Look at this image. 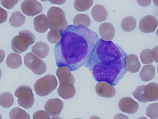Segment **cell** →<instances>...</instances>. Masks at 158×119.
I'll list each match as a JSON object with an SVG mask.
<instances>
[{
	"label": "cell",
	"mask_w": 158,
	"mask_h": 119,
	"mask_svg": "<svg viewBox=\"0 0 158 119\" xmlns=\"http://www.w3.org/2000/svg\"><path fill=\"white\" fill-rule=\"evenodd\" d=\"M58 84L56 77L48 74L38 79L34 85V89L36 94L41 96L48 95L57 87Z\"/></svg>",
	"instance_id": "obj_6"
},
{
	"label": "cell",
	"mask_w": 158,
	"mask_h": 119,
	"mask_svg": "<svg viewBox=\"0 0 158 119\" xmlns=\"http://www.w3.org/2000/svg\"><path fill=\"white\" fill-rule=\"evenodd\" d=\"M147 115L151 119L158 118V104L154 103L149 105L146 110Z\"/></svg>",
	"instance_id": "obj_30"
},
{
	"label": "cell",
	"mask_w": 158,
	"mask_h": 119,
	"mask_svg": "<svg viewBox=\"0 0 158 119\" xmlns=\"http://www.w3.org/2000/svg\"><path fill=\"white\" fill-rule=\"evenodd\" d=\"M33 24L35 29L39 33H44L49 28L48 18L43 14L38 15L34 18Z\"/></svg>",
	"instance_id": "obj_16"
},
{
	"label": "cell",
	"mask_w": 158,
	"mask_h": 119,
	"mask_svg": "<svg viewBox=\"0 0 158 119\" xmlns=\"http://www.w3.org/2000/svg\"><path fill=\"white\" fill-rule=\"evenodd\" d=\"M89 119H101L100 117L96 116H93L91 117Z\"/></svg>",
	"instance_id": "obj_41"
},
{
	"label": "cell",
	"mask_w": 158,
	"mask_h": 119,
	"mask_svg": "<svg viewBox=\"0 0 158 119\" xmlns=\"http://www.w3.org/2000/svg\"><path fill=\"white\" fill-rule=\"evenodd\" d=\"M7 17V11L0 7V24L5 22Z\"/></svg>",
	"instance_id": "obj_34"
},
{
	"label": "cell",
	"mask_w": 158,
	"mask_h": 119,
	"mask_svg": "<svg viewBox=\"0 0 158 119\" xmlns=\"http://www.w3.org/2000/svg\"><path fill=\"white\" fill-rule=\"evenodd\" d=\"M118 107L122 112L129 114H132L137 111L139 106L137 102L131 97H125L119 101Z\"/></svg>",
	"instance_id": "obj_12"
},
{
	"label": "cell",
	"mask_w": 158,
	"mask_h": 119,
	"mask_svg": "<svg viewBox=\"0 0 158 119\" xmlns=\"http://www.w3.org/2000/svg\"><path fill=\"white\" fill-rule=\"evenodd\" d=\"M49 28L51 30L64 32L67 26L68 22L65 19L64 11L59 7H50L47 12Z\"/></svg>",
	"instance_id": "obj_3"
},
{
	"label": "cell",
	"mask_w": 158,
	"mask_h": 119,
	"mask_svg": "<svg viewBox=\"0 0 158 119\" xmlns=\"http://www.w3.org/2000/svg\"><path fill=\"white\" fill-rule=\"evenodd\" d=\"M73 22L74 25L77 27L82 25L86 28L89 27L91 21L89 16L85 14H78L74 17Z\"/></svg>",
	"instance_id": "obj_25"
},
{
	"label": "cell",
	"mask_w": 158,
	"mask_h": 119,
	"mask_svg": "<svg viewBox=\"0 0 158 119\" xmlns=\"http://www.w3.org/2000/svg\"><path fill=\"white\" fill-rule=\"evenodd\" d=\"M61 35V39L54 49L56 64L59 68L67 66L74 71L86 63L98 39V35L82 25H69Z\"/></svg>",
	"instance_id": "obj_1"
},
{
	"label": "cell",
	"mask_w": 158,
	"mask_h": 119,
	"mask_svg": "<svg viewBox=\"0 0 158 119\" xmlns=\"http://www.w3.org/2000/svg\"><path fill=\"white\" fill-rule=\"evenodd\" d=\"M0 119H2V116L0 113Z\"/></svg>",
	"instance_id": "obj_44"
},
{
	"label": "cell",
	"mask_w": 158,
	"mask_h": 119,
	"mask_svg": "<svg viewBox=\"0 0 158 119\" xmlns=\"http://www.w3.org/2000/svg\"><path fill=\"white\" fill-rule=\"evenodd\" d=\"M25 65L35 74L40 75L46 71L45 63L31 52L27 54L24 57Z\"/></svg>",
	"instance_id": "obj_8"
},
{
	"label": "cell",
	"mask_w": 158,
	"mask_h": 119,
	"mask_svg": "<svg viewBox=\"0 0 158 119\" xmlns=\"http://www.w3.org/2000/svg\"><path fill=\"white\" fill-rule=\"evenodd\" d=\"M138 3L142 6H148L151 3V0H137Z\"/></svg>",
	"instance_id": "obj_36"
},
{
	"label": "cell",
	"mask_w": 158,
	"mask_h": 119,
	"mask_svg": "<svg viewBox=\"0 0 158 119\" xmlns=\"http://www.w3.org/2000/svg\"><path fill=\"white\" fill-rule=\"evenodd\" d=\"M95 91L99 96L107 98L113 97L116 93L114 87L105 81L99 82L96 85Z\"/></svg>",
	"instance_id": "obj_13"
},
{
	"label": "cell",
	"mask_w": 158,
	"mask_h": 119,
	"mask_svg": "<svg viewBox=\"0 0 158 119\" xmlns=\"http://www.w3.org/2000/svg\"><path fill=\"white\" fill-rule=\"evenodd\" d=\"M140 57L142 63L144 64L152 63L153 61L152 50L150 49H145L140 53Z\"/></svg>",
	"instance_id": "obj_29"
},
{
	"label": "cell",
	"mask_w": 158,
	"mask_h": 119,
	"mask_svg": "<svg viewBox=\"0 0 158 119\" xmlns=\"http://www.w3.org/2000/svg\"><path fill=\"white\" fill-rule=\"evenodd\" d=\"M153 60L156 63H158V46L155 47L152 50Z\"/></svg>",
	"instance_id": "obj_35"
},
{
	"label": "cell",
	"mask_w": 158,
	"mask_h": 119,
	"mask_svg": "<svg viewBox=\"0 0 158 119\" xmlns=\"http://www.w3.org/2000/svg\"><path fill=\"white\" fill-rule=\"evenodd\" d=\"M33 119H50L48 114L43 110H39L36 111L33 114Z\"/></svg>",
	"instance_id": "obj_32"
},
{
	"label": "cell",
	"mask_w": 158,
	"mask_h": 119,
	"mask_svg": "<svg viewBox=\"0 0 158 119\" xmlns=\"http://www.w3.org/2000/svg\"><path fill=\"white\" fill-rule=\"evenodd\" d=\"M61 33L59 31L51 30L47 35L48 41L53 44L58 43L61 39Z\"/></svg>",
	"instance_id": "obj_31"
},
{
	"label": "cell",
	"mask_w": 158,
	"mask_h": 119,
	"mask_svg": "<svg viewBox=\"0 0 158 119\" xmlns=\"http://www.w3.org/2000/svg\"><path fill=\"white\" fill-rule=\"evenodd\" d=\"M5 55V54L4 51L0 49V64L3 61Z\"/></svg>",
	"instance_id": "obj_38"
},
{
	"label": "cell",
	"mask_w": 158,
	"mask_h": 119,
	"mask_svg": "<svg viewBox=\"0 0 158 119\" xmlns=\"http://www.w3.org/2000/svg\"><path fill=\"white\" fill-rule=\"evenodd\" d=\"M91 14L94 20L98 22L105 20L108 15L106 10L101 4L95 5L91 10Z\"/></svg>",
	"instance_id": "obj_18"
},
{
	"label": "cell",
	"mask_w": 158,
	"mask_h": 119,
	"mask_svg": "<svg viewBox=\"0 0 158 119\" xmlns=\"http://www.w3.org/2000/svg\"><path fill=\"white\" fill-rule=\"evenodd\" d=\"M76 90L74 85L71 84H60L57 89L58 95L64 99L67 100L73 97Z\"/></svg>",
	"instance_id": "obj_17"
},
{
	"label": "cell",
	"mask_w": 158,
	"mask_h": 119,
	"mask_svg": "<svg viewBox=\"0 0 158 119\" xmlns=\"http://www.w3.org/2000/svg\"><path fill=\"white\" fill-rule=\"evenodd\" d=\"M63 106V103L61 100L54 98L48 100L45 104L44 107L49 115L55 116L60 115Z\"/></svg>",
	"instance_id": "obj_11"
},
{
	"label": "cell",
	"mask_w": 158,
	"mask_h": 119,
	"mask_svg": "<svg viewBox=\"0 0 158 119\" xmlns=\"http://www.w3.org/2000/svg\"><path fill=\"white\" fill-rule=\"evenodd\" d=\"M155 74V68L152 64L144 66L139 73L141 80L143 81H148L152 80Z\"/></svg>",
	"instance_id": "obj_21"
},
{
	"label": "cell",
	"mask_w": 158,
	"mask_h": 119,
	"mask_svg": "<svg viewBox=\"0 0 158 119\" xmlns=\"http://www.w3.org/2000/svg\"><path fill=\"white\" fill-rule=\"evenodd\" d=\"M127 54L112 41L98 39L85 66L96 81H105L116 85L127 72L125 60Z\"/></svg>",
	"instance_id": "obj_2"
},
{
	"label": "cell",
	"mask_w": 158,
	"mask_h": 119,
	"mask_svg": "<svg viewBox=\"0 0 158 119\" xmlns=\"http://www.w3.org/2000/svg\"><path fill=\"white\" fill-rule=\"evenodd\" d=\"M15 95L18 98V104L21 107L27 109L33 106L35 100L32 90L29 86H19L16 90Z\"/></svg>",
	"instance_id": "obj_7"
},
{
	"label": "cell",
	"mask_w": 158,
	"mask_h": 119,
	"mask_svg": "<svg viewBox=\"0 0 158 119\" xmlns=\"http://www.w3.org/2000/svg\"><path fill=\"white\" fill-rule=\"evenodd\" d=\"M126 66L127 70L131 73H136L139 70L141 64L137 56L134 54H131L126 58Z\"/></svg>",
	"instance_id": "obj_19"
},
{
	"label": "cell",
	"mask_w": 158,
	"mask_h": 119,
	"mask_svg": "<svg viewBox=\"0 0 158 119\" xmlns=\"http://www.w3.org/2000/svg\"><path fill=\"white\" fill-rule=\"evenodd\" d=\"M21 8L24 14L31 16L40 13L43 10L41 4L36 0H25L22 3Z\"/></svg>",
	"instance_id": "obj_9"
},
{
	"label": "cell",
	"mask_w": 158,
	"mask_h": 119,
	"mask_svg": "<svg viewBox=\"0 0 158 119\" xmlns=\"http://www.w3.org/2000/svg\"><path fill=\"white\" fill-rule=\"evenodd\" d=\"M56 75L58 78L60 85L66 84H74V77L68 67L63 66L59 67L56 70Z\"/></svg>",
	"instance_id": "obj_14"
},
{
	"label": "cell",
	"mask_w": 158,
	"mask_h": 119,
	"mask_svg": "<svg viewBox=\"0 0 158 119\" xmlns=\"http://www.w3.org/2000/svg\"><path fill=\"white\" fill-rule=\"evenodd\" d=\"M49 1L52 2V3L56 4H61L64 3L65 1V0H61V1H55V0H49Z\"/></svg>",
	"instance_id": "obj_39"
},
{
	"label": "cell",
	"mask_w": 158,
	"mask_h": 119,
	"mask_svg": "<svg viewBox=\"0 0 158 119\" xmlns=\"http://www.w3.org/2000/svg\"><path fill=\"white\" fill-rule=\"evenodd\" d=\"M99 34L101 39L105 41H110L114 36L115 30L113 25L108 22L101 24L99 27Z\"/></svg>",
	"instance_id": "obj_15"
},
{
	"label": "cell",
	"mask_w": 158,
	"mask_h": 119,
	"mask_svg": "<svg viewBox=\"0 0 158 119\" xmlns=\"http://www.w3.org/2000/svg\"><path fill=\"white\" fill-rule=\"evenodd\" d=\"M14 99L12 94L5 92L0 95V105L5 108L10 107L13 104Z\"/></svg>",
	"instance_id": "obj_27"
},
{
	"label": "cell",
	"mask_w": 158,
	"mask_h": 119,
	"mask_svg": "<svg viewBox=\"0 0 158 119\" xmlns=\"http://www.w3.org/2000/svg\"><path fill=\"white\" fill-rule=\"evenodd\" d=\"M74 119H82L81 118H74Z\"/></svg>",
	"instance_id": "obj_45"
},
{
	"label": "cell",
	"mask_w": 158,
	"mask_h": 119,
	"mask_svg": "<svg viewBox=\"0 0 158 119\" xmlns=\"http://www.w3.org/2000/svg\"><path fill=\"white\" fill-rule=\"evenodd\" d=\"M19 0H1V4L7 9L12 8L18 2Z\"/></svg>",
	"instance_id": "obj_33"
},
{
	"label": "cell",
	"mask_w": 158,
	"mask_h": 119,
	"mask_svg": "<svg viewBox=\"0 0 158 119\" xmlns=\"http://www.w3.org/2000/svg\"><path fill=\"white\" fill-rule=\"evenodd\" d=\"M35 41L33 34L27 30H23L19 32V35L14 37L11 43L12 50L15 52L21 53L25 51L29 45Z\"/></svg>",
	"instance_id": "obj_5"
},
{
	"label": "cell",
	"mask_w": 158,
	"mask_h": 119,
	"mask_svg": "<svg viewBox=\"0 0 158 119\" xmlns=\"http://www.w3.org/2000/svg\"><path fill=\"white\" fill-rule=\"evenodd\" d=\"M11 119H30L29 114L22 109L16 107L12 109L9 113Z\"/></svg>",
	"instance_id": "obj_26"
},
{
	"label": "cell",
	"mask_w": 158,
	"mask_h": 119,
	"mask_svg": "<svg viewBox=\"0 0 158 119\" xmlns=\"http://www.w3.org/2000/svg\"><path fill=\"white\" fill-rule=\"evenodd\" d=\"M158 24V20L154 16L147 15L140 20L139 23L140 30L144 33L154 32Z\"/></svg>",
	"instance_id": "obj_10"
},
{
	"label": "cell",
	"mask_w": 158,
	"mask_h": 119,
	"mask_svg": "<svg viewBox=\"0 0 158 119\" xmlns=\"http://www.w3.org/2000/svg\"><path fill=\"white\" fill-rule=\"evenodd\" d=\"M2 75V70L1 69V68H0V79Z\"/></svg>",
	"instance_id": "obj_43"
},
{
	"label": "cell",
	"mask_w": 158,
	"mask_h": 119,
	"mask_svg": "<svg viewBox=\"0 0 158 119\" xmlns=\"http://www.w3.org/2000/svg\"><path fill=\"white\" fill-rule=\"evenodd\" d=\"M132 95L141 102L156 101L158 100V84L151 82L146 85L138 86Z\"/></svg>",
	"instance_id": "obj_4"
},
{
	"label": "cell",
	"mask_w": 158,
	"mask_h": 119,
	"mask_svg": "<svg viewBox=\"0 0 158 119\" xmlns=\"http://www.w3.org/2000/svg\"><path fill=\"white\" fill-rule=\"evenodd\" d=\"M50 119H62L61 117L59 116H53Z\"/></svg>",
	"instance_id": "obj_40"
},
{
	"label": "cell",
	"mask_w": 158,
	"mask_h": 119,
	"mask_svg": "<svg viewBox=\"0 0 158 119\" xmlns=\"http://www.w3.org/2000/svg\"><path fill=\"white\" fill-rule=\"evenodd\" d=\"M136 20L134 17L128 16L123 19L121 23L122 29L126 32L133 31L136 27Z\"/></svg>",
	"instance_id": "obj_24"
},
{
	"label": "cell",
	"mask_w": 158,
	"mask_h": 119,
	"mask_svg": "<svg viewBox=\"0 0 158 119\" xmlns=\"http://www.w3.org/2000/svg\"><path fill=\"white\" fill-rule=\"evenodd\" d=\"M113 119H129V118L125 115L121 113H118L115 116Z\"/></svg>",
	"instance_id": "obj_37"
},
{
	"label": "cell",
	"mask_w": 158,
	"mask_h": 119,
	"mask_svg": "<svg viewBox=\"0 0 158 119\" xmlns=\"http://www.w3.org/2000/svg\"><path fill=\"white\" fill-rule=\"evenodd\" d=\"M93 3V0H75L74 2V7L78 11H84L89 9Z\"/></svg>",
	"instance_id": "obj_28"
},
{
	"label": "cell",
	"mask_w": 158,
	"mask_h": 119,
	"mask_svg": "<svg viewBox=\"0 0 158 119\" xmlns=\"http://www.w3.org/2000/svg\"><path fill=\"white\" fill-rule=\"evenodd\" d=\"M26 21L25 16L19 11L12 13L9 19L10 25L14 27H19L23 25Z\"/></svg>",
	"instance_id": "obj_23"
},
{
	"label": "cell",
	"mask_w": 158,
	"mask_h": 119,
	"mask_svg": "<svg viewBox=\"0 0 158 119\" xmlns=\"http://www.w3.org/2000/svg\"><path fill=\"white\" fill-rule=\"evenodd\" d=\"M31 50L32 52L37 56L44 59L48 55L49 48L45 43L39 41L32 47Z\"/></svg>",
	"instance_id": "obj_20"
},
{
	"label": "cell",
	"mask_w": 158,
	"mask_h": 119,
	"mask_svg": "<svg viewBox=\"0 0 158 119\" xmlns=\"http://www.w3.org/2000/svg\"><path fill=\"white\" fill-rule=\"evenodd\" d=\"M6 64L7 66L11 69H16L22 65V59L20 55L11 53L7 56L6 60Z\"/></svg>",
	"instance_id": "obj_22"
},
{
	"label": "cell",
	"mask_w": 158,
	"mask_h": 119,
	"mask_svg": "<svg viewBox=\"0 0 158 119\" xmlns=\"http://www.w3.org/2000/svg\"><path fill=\"white\" fill-rule=\"evenodd\" d=\"M137 119H148V118H147V117H139Z\"/></svg>",
	"instance_id": "obj_42"
}]
</instances>
